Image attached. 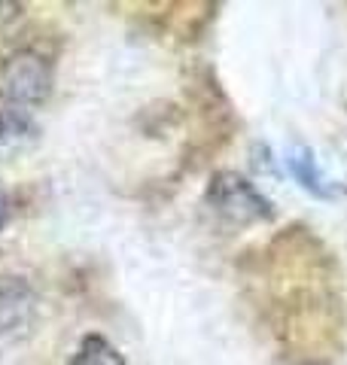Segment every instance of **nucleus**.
<instances>
[{
	"mask_svg": "<svg viewBox=\"0 0 347 365\" xmlns=\"http://www.w3.org/2000/svg\"><path fill=\"white\" fill-rule=\"evenodd\" d=\"M71 365H125V359L104 335H86L79 341Z\"/></svg>",
	"mask_w": 347,
	"mask_h": 365,
	"instance_id": "nucleus-5",
	"label": "nucleus"
},
{
	"mask_svg": "<svg viewBox=\"0 0 347 365\" xmlns=\"http://www.w3.org/2000/svg\"><path fill=\"white\" fill-rule=\"evenodd\" d=\"M52 91V64L34 49L13 52L0 64V101L4 107H37Z\"/></svg>",
	"mask_w": 347,
	"mask_h": 365,
	"instance_id": "nucleus-1",
	"label": "nucleus"
},
{
	"mask_svg": "<svg viewBox=\"0 0 347 365\" xmlns=\"http://www.w3.org/2000/svg\"><path fill=\"white\" fill-rule=\"evenodd\" d=\"M4 222H6V204L0 198V228H4Z\"/></svg>",
	"mask_w": 347,
	"mask_h": 365,
	"instance_id": "nucleus-7",
	"label": "nucleus"
},
{
	"mask_svg": "<svg viewBox=\"0 0 347 365\" xmlns=\"http://www.w3.org/2000/svg\"><path fill=\"white\" fill-rule=\"evenodd\" d=\"M207 204L231 222H256L271 220V204L262 192L235 170H219L207 186Z\"/></svg>",
	"mask_w": 347,
	"mask_h": 365,
	"instance_id": "nucleus-2",
	"label": "nucleus"
},
{
	"mask_svg": "<svg viewBox=\"0 0 347 365\" xmlns=\"http://www.w3.org/2000/svg\"><path fill=\"white\" fill-rule=\"evenodd\" d=\"M34 140V125L25 116V110L0 107V155L16 153Z\"/></svg>",
	"mask_w": 347,
	"mask_h": 365,
	"instance_id": "nucleus-4",
	"label": "nucleus"
},
{
	"mask_svg": "<svg viewBox=\"0 0 347 365\" xmlns=\"http://www.w3.org/2000/svg\"><path fill=\"white\" fill-rule=\"evenodd\" d=\"M34 314H37V295L28 277L0 274V338H25L34 326Z\"/></svg>",
	"mask_w": 347,
	"mask_h": 365,
	"instance_id": "nucleus-3",
	"label": "nucleus"
},
{
	"mask_svg": "<svg viewBox=\"0 0 347 365\" xmlns=\"http://www.w3.org/2000/svg\"><path fill=\"white\" fill-rule=\"evenodd\" d=\"M289 170H293V177L302 182L308 192H314V195H320V198H326V195H329V189L323 186L320 168H317L314 155H311L308 150H298V153L289 155Z\"/></svg>",
	"mask_w": 347,
	"mask_h": 365,
	"instance_id": "nucleus-6",
	"label": "nucleus"
}]
</instances>
